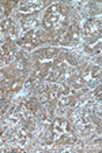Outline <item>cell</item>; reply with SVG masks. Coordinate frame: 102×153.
<instances>
[{
  "label": "cell",
  "mask_w": 102,
  "mask_h": 153,
  "mask_svg": "<svg viewBox=\"0 0 102 153\" xmlns=\"http://www.w3.org/2000/svg\"><path fill=\"white\" fill-rule=\"evenodd\" d=\"M65 127H67V122L64 120V119H55L52 120V131H53V137L55 139L59 138V135H61L64 131H65Z\"/></svg>",
  "instance_id": "6da1fadb"
},
{
  "label": "cell",
  "mask_w": 102,
  "mask_h": 153,
  "mask_svg": "<svg viewBox=\"0 0 102 153\" xmlns=\"http://www.w3.org/2000/svg\"><path fill=\"white\" fill-rule=\"evenodd\" d=\"M23 104H25L26 108H27L33 115L37 114L38 109H40V101H38V99H34V97H29V99H26Z\"/></svg>",
  "instance_id": "7a4b0ae2"
},
{
  "label": "cell",
  "mask_w": 102,
  "mask_h": 153,
  "mask_svg": "<svg viewBox=\"0 0 102 153\" xmlns=\"http://www.w3.org/2000/svg\"><path fill=\"white\" fill-rule=\"evenodd\" d=\"M67 36L71 43H75V41L79 40V26H78L76 23L70 26V29H68V32H67Z\"/></svg>",
  "instance_id": "3957f363"
},
{
  "label": "cell",
  "mask_w": 102,
  "mask_h": 153,
  "mask_svg": "<svg viewBox=\"0 0 102 153\" xmlns=\"http://www.w3.org/2000/svg\"><path fill=\"white\" fill-rule=\"evenodd\" d=\"M17 139H18V142L19 144H27V139H29V133L26 131L25 128H21V130H18L17 131Z\"/></svg>",
  "instance_id": "277c9868"
},
{
  "label": "cell",
  "mask_w": 102,
  "mask_h": 153,
  "mask_svg": "<svg viewBox=\"0 0 102 153\" xmlns=\"http://www.w3.org/2000/svg\"><path fill=\"white\" fill-rule=\"evenodd\" d=\"M35 18H33V17H27V18H25L23 21H22V28H23V30H30V29L33 28V26L35 25Z\"/></svg>",
  "instance_id": "5b68a950"
},
{
  "label": "cell",
  "mask_w": 102,
  "mask_h": 153,
  "mask_svg": "<svg viewBox=\"0 0 102 153\" xmlns=\"http://www.w3.org/2000/svg\"><path fill=\"white\" fill-rule=\"evenodd\" d=\"M41 7V4L35 3V4H26V6H22L21 11L22 12H33V11H37L38 8Z\"/></svg>",
  "instance_id": "8992f818"
},
{
  "label": "cell",
  "mask_w": 102,
  "mask_h": 153,
  "mask_svg": "<svg viewBox=\"0 0 102 153\" xmlns=\"http://www.w3.org/2000/svg\"><path fill=\"white\" fill-rule=\"evenodd\" d=\"M71 99H72V97H68V96H65V94H59V96H57V103H59L60 107L70 105Z\"/></svg>",
  "instance_id": "52a82bcc"
},
{
  "label": "cell",
  "mask_w": 102,
  "mask_h": 153,
  "mask_svg": "<svg viewBox=\"0 0 102 153\" xmlns=\"http://www.w3.org/2000/svg\"><path fill=\"white\" fill-rule=\"evenodd\" d=\"M59 14V4H55V6H50L45 12V18H49V17H56Z\"/></svg>",
  "instance_id": "ba28073f"
},
{
  "label": "cell",
  "mask_w": 102,
  "mask_h": 153,
  "mask_svg": "<svg viewBox=\"0 0 102 153\" xmlns=\"http://www.w3.org/2000/svg\"><path fill=\"white\" fill-rule=\"evenodd\" d=\"M60 141H61V144H67V145H72V144L78 142L76 137H74V135H63Z\"/></svg>",
  "instance_id": "9c48e42d"
},
{
  "label": "cell",
  "mask_w": 102,
  "mask_h": 153,
  "mask_svg": "<svg viewBox=\"0 0 102 153\" xmlns=\"http://www.w3.org/2000/svg\"><path fill=\"white\" fill-rule=\"evenodd\" d=\"M22 86H23L22 81H21V79H17V81H12V83L10 85L8 90H11V92H18V90H21Z\"/></svg>",
  "instance_id": "30bf717a"
},
{
  "label": "cell",
  "mask_w": 102,
  "mask_h": 153,
  "mask_svg": "<svg viewBox=\"0 0 102 153\" xmlns=\"http://www.w3.org/2000/svg\"><path fill=\"white\" fill-rule=\"evenodd\" d=\"M12 26H14V25H12V21H11V19H6V21L1 22L0 29H1V32H8Z\"/></svg>",
  "instance_id": "8fae6325"
},
{
  "label": "cell",
  "mask_w": 102,
  "mask_h": 153,
  "mask_svg": "<svg viewBox=\"0 0 102 153\" xmlns=\"http://www.w3.org/2000/svg\"><path fill=\"white\" fill-rule=\"evenodd\" d=\"M3 6H4V11H6V15H8V14H10V11L12 10L15 6H17V3H15V1H4Z\"/></svg>",
  "instance_id": "7c38bea8"
},
{
  "label": "cell",
  "mask_w": 102,
  "mask_h": 153,
  "mask_svg": "<svg viewBox=\"0 0 102 153\" xmlns=\"http://www.w3.org/2000/svg\"><path fill=\"white\" fill-rule=\"evenodd\" d=\"M53 68H61L64 67V57L63 56H60V57H57V59H55V62H53Z\"/></svg>",
  "instance_id": "4fadbf2b"
},
{
  "label": "cell",
  "mask_w": 102,
  "mask_h": 153,
  "mask_svg": "<svg viewBox=\"0 0 102 153\" xmlns=\"http://www.w3.org/2000/svg\"><path fill=\"white\" fill-rule=\"evenodd\" d=\"M64 60H67L70 64H72V66H78V60H76V57H74L71 54H64Z\"/></svg>",
  "instance_id": "5bb4252c"
},
{
  "label": "cell",
  "mask_w": 102,
  "mask_h": 153,
  "mask_svg": "<svg viewBox=\"0 0 102 153\" xmlns=\"http://www.w3.org/2000/svg\"><path fill=\"white\" fill-rule=\"evenodd\" d=\"M56 54H59V51L55 46H50V48H46L45 49V57H53Z\"/></svg>",
  "instance_id": "9a60e30c"
},
{
  "label": "cell",
  "mask_w": 102,
  "mask_h": 153,
  "mask_svg": "<svg viewBox=\"0 0 102 153\" xmlns=\"http://www.w3.org/2000/svg\"><path fill=\"white\" fill-rule=\"evenodd\" d=\"M57 93H59V94H65V96H68V93H70V88L65 86L64 83H61V85L57 86Z\"/></svg>",
  "instance_id": "2e32d148"
},
{
  "label": "cell",
  "mask_w": 102,
  "mask_h": 153,
  "mask_svg": "<svg viewBox=\"0 0 102 153\" xmlns=\"http://www.w3.org/2000/svg\"><path fill=\"white\" fill-rule=\"evenodd\" d=\"M85 82H86V81H85V79H83V78H82L80 75H78L76 78H75L74 81H72V85H74L75 88H80V86H83V85H85Z\"/></svg>",
  "instance_id": "e0dca14e"
},
{
  "label": "cell",
  "mask_w": 102,
  "mask_h": 153,
  "mask_svg": "<svg viewBox=\"0 0 102 153\" xmlns=\"http://www.w3.org/2000/svg\"><path fill=\"white\" fill-rule=\"evenodd\" d=\"M90 75H91L93 78H99L101 77V68L99 67H93V68H90Z\"/></svg>",
  "instance_id": "ac0fdd59"
},
{
  "label": "cell",
  "mask_w": 102,
  "mask_h": 153,
  "mask_svg": "<svg viewBox=\"0 0 102 153\" xmlns=\"http://www.w3.org/2000/svg\"><path fill=\"white\" fill-rule=\"evenodd\" d=\"M42 28H44V29H46V30H52V29L55 28V25H53V22L50 21V19H45V18H44Z\"/></svg>",
  "instance_id": "d6986e66"
},
{
  "label": "cell",
  "mask_w": 102,
  "mask_h": 153,
  "mask_svg": "<svg viewBox=\"0 0 102 153\" xmlns=\"http://www.w3.org/2000/svg\"><path fill=\"white\" fill-rule=\"evenodd\" d=\"M33 56H34V59H37V60H40V59H44V57H45V49L35 51Z\"/></svg>",
  "instance_id": "ffe728a7"
},
{
  "label": "cell",
  "mask_w": 102,
  "mask_h": 153,
  "mask_svg": "<svg viewBox=\"0 0 102 153\" xmlns=\"http://www.w3.org/2000/svg\"><path fill=\"white\" fill-rule=\"evenodd\" d=\"M18 123H19V117L18 116H12L8 119V125L10 126H15V125H18Z\"/></svg>",
  "instance_id": "44dd1931"
},
{
  "label": "cell",
  "mask_w": 102,
  "mask_h": 153,
  "mask_svg": "<svg viewBox=\"0 0 102 153\" xmlns=\"http://www.w3.org/2000/svg\"><path fill=\"white\" fill-rule=\"evenodd\" d=\"M10 108L11 107L8 105V104H7V105H3V107L0 108V116H4V115H6L8 111H10Z\"/></svg>",
  "instance_id": "7402d4cb"
},
{
  "label": "cell",
  "mask_w": 102,
  "mask_h": 153,
  "mask_svg": "<svg viewBox=\"0 0 102 153\" xmlns=\"http://www.w3.org/2000/svg\"><path fill=\"white\" fill-rule=\"evenodd\" d=\"M59 12L60 14H63V15H67L68 8L65 7V6H63V4H59Z\"/></svg>",
  "instance_id": "603a6c76"
},
{
  "label": "cell",
  "mask_w": 102,
  "mask_h": 153,
  "mask_svg": "<svg viewBox=\"0 0 102 153\" xmlns=\"http://www.w3.org/2000/svg\"><path fill=\"white\" fill-rule=\"evenodd\" d=\"M94 99L98 100V101H101V88H99V86L95 89V92H94Z\"/></svg>",
  "instance_id": "cb8c5ba5"
},
{
  "label": "cell",
  "mask_w": 102,
  "mask_h": 153,
  "mask_svg": "<svg viewBox=\"0 0 102 153\" xmlns=\"http://www.w3.org/2000/svg\"><path fill=\"white\" fill-rule=\"evenodd\" d=\"M8 33H10L11 38H12V37H17V36H18V30H17V28H15V26H12V28L8 30Z\"/></svg>",
  "instance_id": "d4e9b609"
},
{
  "label": "cell",
  "mask_w": 102,
  "mask_h": 153,
  "mask_svg": "<svg viewBox=\"0 0 102 153\" xmlns=\"http://www.w3.org/2000/svg\"><path fill=\"white\" fill-rule=\"evenodd\" d=\"M3 144H4V141H3V139H1V138H0V146L3 145Z\"/></svg>",
  "instance_id": "484cf974"
}]
</instances>
